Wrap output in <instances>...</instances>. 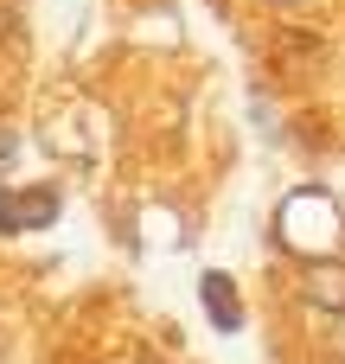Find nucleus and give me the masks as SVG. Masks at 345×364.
I'll return each instance as SVG.
<instances>
[{
  "label": "nucleus",
  "instance_id": "nucleus-1",
  "mask_svg": "<svg viewBox=\"0 0 345 364\" xmlns=\"http://www.w3.org/2000/svg\"><path fill=\"white\" fill-rule=\"evenodd\" d=\"M58 218V192L51 186H32V192H13L0 198V230H38Z\"/></svg>",
  "mask_w": 345,
  "mask_h": 364
},
{
  "label": "nucleus",
  "instance_id": "nucleus-2",
  "mask_svg": "<svg viewBox=\"0 0 345 364\" xmlns=\"http://www.w3.org/2000/svg\"><path fill=\"white\" fill-rule=\"evenodd\" d=\"M198 301L211 307L218 333H243V307H237V282H230V275H218V269H211V275L198 282Z\"/></svg>",
  "mask_w": 345,
  "mask_h": 364
},
{
  "label": "nucleus",
  "instance_id": "nucleus-3",
  "mask_svg": "<svg viewBox=\"0 0 345 364\" xmlns=\"http://www.w3.org/2000/svg\"><path fill=\"white\" fill-rule=\"evenodd\" d=\"M307 301L327 307V314H345V262H314L307 269Z\"/></svg>",
  "mask_w": 345,
  "mask_h": 364
},
{
  "label": "nucleus",
  "instance_id": "nucleus-4",
  "mask_svg": "<svg viewBox=\"0 0 345 364\" xmlns=\"http://www.w3.org/2000/svg\"><path fill=\"white\" fill-rule=\"evenodd\" d=\"M275 6H301V0H275Z\"/></svg>",
  "mask_w": 345,
  "mask_h": 364
},
{
  "label": "nucleus",
  "instance_id": "nucleus-5",
  "mask_svg": "<svg viewBox=\"0 0 345 364\" xmlns=\"http://www.w3.org/2000/svg\"><path fill=\"white\" fill-rule=\"evenodd\" d=\"M0 32H6V13H0Z\"/></svg>",
  "mask_w": 345,
  "mask_h": 364
}]
</instances>
